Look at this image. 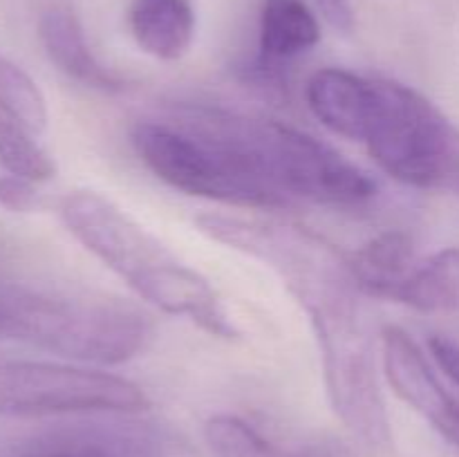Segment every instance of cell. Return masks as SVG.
Listing matches in <instances>:
<instances>
[{"mask_svg": "<svg viewBox=\"0 0 459 457\" xmlns=\"http://www.w3.org/2000/svg\"><path fill=\"white\" fill-rule=\"evenodd\" d=\"M195 228L276 273L307 314L334 415L370 448L393 444L375 332L350 260L307 228L240 215L202 213Z\"/></svg>", "mask_w": 459, "mask_h": 457, "instance_id": "6da1fadb", "label": "cell"}, {"mask_svg": "<svg viewBox=\"0 0 459 457\" xmlns=\"http://www.w3.org/2000/svg\"><path fill=\"white\" fill-rule=\"evenodd\" d=\"M58 215L74 240L148 305L218 339H240L213 285L110 197L76 188L58 200Z\"/></svg>", "mask_w": 459, "mask_h": 457, "instance_id": "7a4b0ae2", "label": "cell"}, {"mask_svg": "<svg viewBox=\"0 0 459 457\" xmlns=\"http://www.w3.org/2000/svg\"><path fill=\"white\" fill-rule=\"evenodd\" d=\"M231 148L254 173L291 202L361 206L377 195L370 173L312 134L281 121L251 119L218 108L182 106L178 121Z\"/></svg>", "mask_w": 459, "mask_h": 457, "instance_id": "3957f363", "label": "cell"}, {"mask_svg": "<svg viewBox=\"0 0 459 457\" xmlns=\"http://www.w3.org/2000/svg\"><path fill=\"white\" fill-rule=\"evenodd\" d=\"M152 323L106 298H67L0 282V336L94 366H119L151 345Z\"/></svg>", "mask_w": 459, "mask_h": 457, "instance_id": "277c9868", "label": "cell"}, {"mask_svg": "<svg viewBox=\"0 0 459 457\" xmlns=\"http://www.w3.org/2000/svg\"><path fill=\"white\" fill-rule=\"evenodd\" d=\"M368 152L403 186L459 197V128L430 99L397 81H375Z\"/></svg>", "mask_w": 459, "mask_h": 457, "instance_id": "5b68a950", "label": "cell"}, {"mask_svg": "<svg viewBox=\"0 0 459 457\" xmlns=\"http://www.w3.org/2000/svg\"><path fill=\"white\" fill-rule=\"evenodd\" d=\"M130 139L143 166L179 193L240 209H285L294 204L231 148L182 124L139 121Z\"/></svg>", "mask_w": 459, "mask_h": 457, "instance_id": "8992f818", "label": "cell"}, {"mask_svg": "<svg viewBox=\"0 0 459 457\" xmlns=\"http://www.w3.org/2000/svg\"><path fill=\"white\" fill-rule=\"evenodd\" d=\"M151 408L124 376L49 361H0V415H134Z\"/></svg>", "mask_w": 459, "mask_h": 457, "instance_id": "52a82bcc", "label": "cell"}, {"mask_svg": "<svg viewBox=\"0 0 459 457\" xmlns=\"http://www.w3.org/2000/svg\"><path fill=\"white\" fill-rule=\"evenodd\" d=\"M381 372L393 392L459 448V397L442 384L426 354L406 330H381Z\"/></svg>", "mask_w": 459, "mask_h": 457, "instance_id": "ba28073f", "label": "cell"}, {"mask_svg": "<svg viewBox=\"0 0 459 457\" xmlns=\"http://www.w3.org/2000/svg\"><path fill=\"white\" fill-rule=\"evenodd\" d=\"M16 457H161V446L143 426L97 419L40 433Z\"/></svg>", "mask_w": 459, "mask_h": 457, "instance_id": "9c48e42d", "label": "cell"}, {"mask_svg": "<svg viewBox=\"0 0 459 457\" xmlns=\"http://www.w3.org/2000/svg\"><path fill=\"white\" fill-rule=\"evenodd\" d=\"M321 40V25L303 0H264L260 12L258 56L251 76L263 85L282 81V67Z\"/></svg>", "mask_w": 459, "mask_h": 457, "instance_id": "30bf717a", "label": "cell"}, {"mask_svg": "<svg viewBox=\"0 0 459 457\" xmlns=\"http://www.w3.org/2000/svg\"><path fill=\"white\" fill-rule=\"evenodd\" d=\"M309 110L332 133L363 142L370 119L375 81L341 67H325L314 72L307 81Z\"/></svg>", "mask_w": 459, "mask_h": 457, "instance_id": "8fae6325", "label": "cell"}, {"mask_svg": "<svg viewBox=\"0 0 459 457\" xmlns=\"http://www.w3.org/2000/svg\"><path fill=\"white\" fill-rule=\"evenodd\" d=\"M40 43L49 61L65 76L85 88L99 92H119L124 90L119 76L108 70L90 49L85 31L79 18L63 7H52L40 16L39 22Z\"/></svg>", "mask_w": 459, "mask_h": 457, "instance_id": "7c38bea8", "label": "cell"}, {"mask_svg": "<svg viewBox=\"0 0 459 457\" xmlns=\"http://www.w3.org/2000/svg\"><path fill=\"white\" fill-rule=\"evenodd\" d=\"M128 25L134 43L157 61H179L195 39L191 0H133Z\"/></svg>", "mask_w": 459, "mask_h": 457, "instance_id": "4fadbf2b", "label": "cell"}, {"mask_svg": "<svg viewBox=\"0 0 459 457\" xmlns=\"http://www.w3.org/2000/svg\"><path fill=\"white\" fill-rule=\"evenodd\" d=\"M348 260L363 294L388 300L417 264L412 237L403 231L379 233Z\"/></svg>", "mask_w": 459, "mask_h": 457, "instance_id": "5bb4252c", "label": "cell"}, {"mask_svg": "<svg viewBox=\"0 0 459 457\" xmlns=\"http://www.w3.org/2000/svg\"><path fill=\"white\" fill-rule=\"evenodd\" d=\"M393 300L421 314H459V246L417 263Z\"/></svg>", "mask_w": 459, "mask_h": 457, "instance_id": "9a60e30c", "label": "cell"}, {"mask_svg": "<svg viewBox=\"0 0 459 457\" xmlns=\"http://www.w3.org/2000/svg\"><path fill=\"white\" fill-rule=\"evenodd\" d=\"M204 439L213 457H314L282 451L263 433L236 415H213L204 424Z\"/></svg>", "mask_w": 459, "mask_h": 457, "instance_id": "2e32d148", "label": "cell"}, {"mask_svg": "<svg viewBox=\"0 0 459 457\" xmlns=\"http://www.w3.org/2000/svg\"><path fill=\"white\" fill-rule=\"evenodd\" d=\"M0 112L12 116L30 133L40 134L48 128V101L36 81L0 54Z\"/></svg>", "mask_w": 459, "mask_h": 457, "instance_id": "e0dca14e", "label": "cell"}, {"mask_svg": "<svg viewBox=\"0 0 459 457\" xmlns=\"http://www.w3.org/2000/svg\"><path fill=\"white\" fill-rule=\"evenodd\" d=\"M34 137L25 125L0 112V164L9 175L40 184L56 175V164Z\"/></svg>", "mask_w": 459, "mask_h": 457, "instance_id": "ac0fdd59", "label": "cell"}, {"mask_svg": "<svg viewBox=\"0 0 459 457\" xmlns=\"http://www.w3.org/2000/svg\"><path fill=\"white\" fill-rule=\"evenodd\" d=\"M0 206L12 213H31L43 206V195L36 188V182L16 175L0 177Z\"/></svg>", "mask_w": 459, "mask_h": 457, "instance_id": "d6986e66", "label": "cell"}, {"mask_svg": "<svg viewBox=\"0 0 459 457\" xmlns=\"http://www.w3.org/2000/svg\"><path fill=\"white\" fill-rule=\"evenodd\" d=\"M429 349L435 366L442 370V375L451 381L453 388H457L459 392V343L457 341L448 339V336L444 334H435L429 339Z\"/></svg>", "mask_w": 459, "mask_h": 457, "instance_id": "ffe728a7", "label": "cell"}, {"mask_svg": "<svg viewBox=\"0 0 459 457\" xmlns=\"http://www.w3.org/2000/svg\"><path fill=\"white\" fill-rule=\"evenodd\" d=\"M314 3L332 30L341 34H350L354 30V9L350 0H314Z\"/></svg>", "mask_w": 459, "mask_h": 457, "instance_id": "44dd1931", "label": "cell"}]
</instances>
